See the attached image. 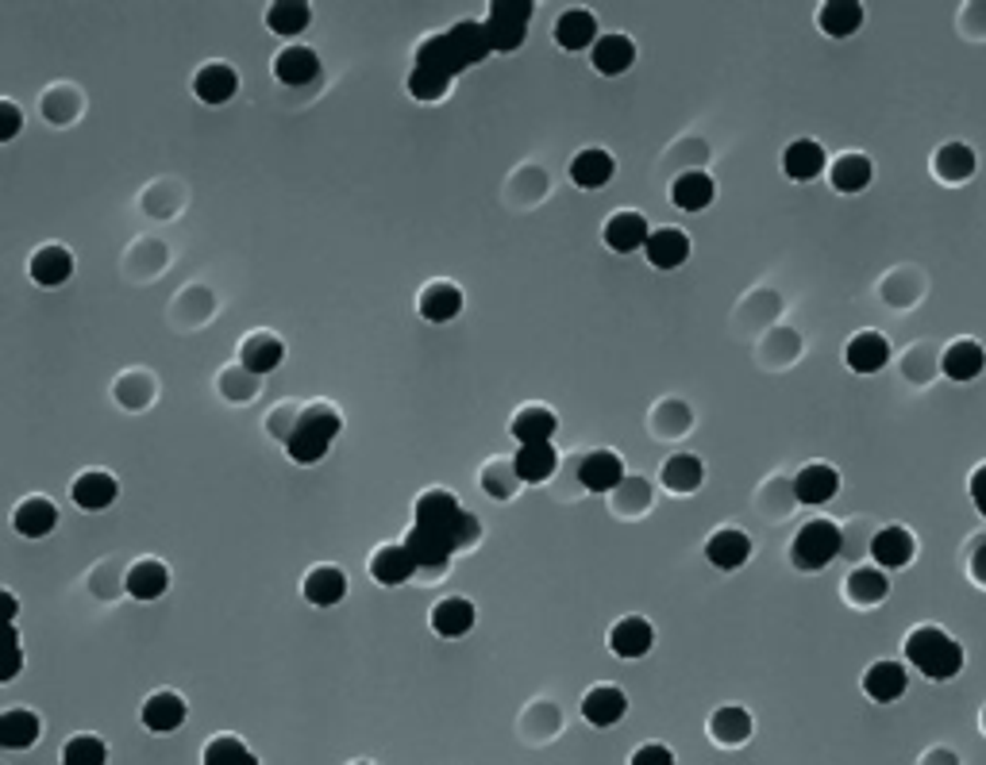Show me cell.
Segmentation results:
<instances>
[{
	"label": "cell",
	"mask_w": 986,
	"mask_h": 765,
	"mask_svg": "<svg viewBox=\"0 0 986 765\" xmlns=\"http://www.w3.org/2000/svg\"><path fill=\"white\" fill-rule=\"evenodd\" d=\"M590 62L598 73L616 78V73H624L632 62H636V43H632L628 35H601L590 50Z\"/></svg>",
	"instance_id": "obj_23"
},
{
	"label": "cell",
	"mask_w": 986,
	"mask_h": 765,
	"mask_svg": "<svg viewBox=\"0 0 986 765\" xmlns=\"http://www.w3.org/2000/svg\"><path fill=\"white\" fill-rule=\"evenodd\" d=\"M840 492V473L832 466H805L802 473L794 477V496L802 504H829Z\"/></svg>",
	"instance_id": "obj_24"
},
{
	"label": "cell",
	"mask_w": 986,
	"mask_h": 765,
	"mask_svg": "<svg viewBox=\"0 0 986 765\" xmlns=\"http://www.w3.org/2000/svg\"><path fill=\"white\" fill-rule=\"evenodd\" d=\"M185 716H190V704L182 700L178 693H155L147 704H143V727L155 734H170L178 731V727L185 723Z\"/></svg>",
	"instance_id": "obj_13"
},
{
	"label": "cell",
	"mask_w": 986,
	"mask_h": 765,
	"mask_svg": "<svg viewBox=\"0 0 986 765\" xmlns=\"http://www.w3.org/2000/svg\"><path fill=\"white\" fill-rule=\"evenodd\" d=\"M932 170H937V178L948 181V185H960V181H967L971 173H975V150L963 147V142H948V147H940L937 158H932Z\"/></svg>",
	"instance_id": "obj_42"
},
{
	"label": "cell",
	"mask_w": 986,
	"mask_h": 765,
	"mask_svg": "<svg viewBox=\"0 0 986 765\" xmlns=\"http://www.w3.org/2000/svg\"><path fill=\"white\" fill-rule=\"evenodd\" d=\"M536 12L532 0H494L486 12V35H489V50H517L529 35V20Z\"/></svg>",
	"instance_id": "obj_5"
},
{
	"label": "cell",
	"mask_w": 986,
	"mask_h": 765,
	"mask_svg": "<svg viewBox=\"0 0 986 765\" xmlns=\"http://www.w3.org/2000/svg\"><path fill=\"white\" fill-rule=\"evenodd\" d=\"M205 765H262L236 734H216L205 742Z\"/></svg>",
	"instance_id": "obj_45"
},
{
	"label": "cell",
	"mask_w": 986,
	"mask_h": 765,
	"mask_svg": "<svg viewBox=\"0 0 986 765\" xmlns=\"http://www.w3.org/2000/svg\"><path fill=\"white\" fill-rule=\"evenodd\" d=\"M451 78L440 70H432V66H412L409 73V93L417 96V101H440L443 93H447Z\"/></svg>",
	"instance_id": "obj_47"
},
{
	"label": "cell",
	"mask_w": 986,
	"mask_h": 765,
	"mask_svg": "<svg viewBox=\"0 0 986 765\" xmlns=\"http://www.w3.org/2000/svg\"><path fill=\"white\" fill-rule=\"evenodd\" d=\"M0 116H4V127H0V139L12 142L20 132V109L12 101H0Z\"/></svg>",
	"instance_id": "obj_49"
},
{
	"label": "cell",
	"mask_w": 986,
	"mask_h": 765,
	"mask_svg": "<svg viewBox=\"0 0 986 765\" xmlns=\"http://www.w3.org/2000/svg\"><path fill=\"white\" fill-rule=\"evenodd\" d=\"M598 20H593V12L586 9H567L559 20H555V43H559L563 50H593V43H598Z\"/></svg>",
	"instance_id": "obj_19"
},
{
	"label": "cell",
	"mask_w": 986,
	"mask_h": 765,
	"mask_svg": "<svg viewBox=\"0 0 986 765\" xmlns=\"http://www.w3.org/2000/svg\"><path fill=\"white\" fill-rule=\"evenodd\" d=\"M886 593H891V581H886V573L879 570V566L855 570L845 585V596L855 604V608H875V604L886 601Z\"/></svg>",
	"instance_id": "obj_37"
},
{
	"label": "cell",
	"mask_w": 986,
	"mask_h": 765,
	"mask_svg": "<svg viewBox=\"0 0 986 765\" xmlns=\"http://www.w3.org/2000/svg\"><path fill=\"white\" fill-rule=\"evenodd\" d=\"M644 254L655 270H679L682 262L690 259V235L679 231V227H659V231H651V239H647Z\"/></svg>",
	"instance_id": "obj_11"
},
{
	"label": "cell",
	"mask_w": 986,
	"mask_h": 765,
	"mask_svg": "<svg viewBox=\"0 0 986 765\" xmlns=\"http://www.w3.org/2000/svg\"><path fill=\"white\" fill-rule=\"evenodd\" d=\"M316 73H320V58H316L313 47H285L274 58V78L282 85H308V81H316Z\"/></svg>",
	"instance_id": "obj_30"
},
{
	"label": "cell",
	"mask_w": 986,
	"mask_h": 765,
	"mask_svg": "<svg viewBox=\"0 0 986 765\" xmlns=\"http://www.w3.org/2000/svg\"><path fill=\"white\" fill-rule=\"evenodd\" d=\"M624 711H628V696L613 685H598L582 696V716H586V723H593V727L621 723Z\"/></svg>",
	"instance_id": "obj_18"
},
{
	"label": "cell",
	"mask_w": 986,
	"mask_h": 765,
	"mask_svg": "<svg viewBox=\"0 0 986 765\" xmlns=\"http://www.w3.org/2000/svg\"><path fill=\"white\" fill-rule=\"evenodd\" d=\"M4 604H9V616L16 619V596H12V593H4Z\"/></svg>",
	"instance_id": "obj_53"
},
{
	"label": "cell",
	"mask_w": 986,
	"mask_h": 765,
	"mask_svg": "<svg viewBox=\"0 0 986 765\" xmlns=\"http://www.w3.org/2000/svg\"><path fill=\"white\" fill-rule=\"evenodd\" d=\"M474 627V604L463 601V596H447L432 608V631L440 639H463Z\"/></svg>",
	"instance_id": "obj_34"
},
{
	"label": "cell",
	"mask_w": 986,
	"mask_h": 765,
	"mask_svg": "<svg viewBox=\"0 0 986 765\" xmlns=\"http://www.w3.org/2000/svg\"><path fill=\"white\" fill-rule=\"evenodd\" d=\"M301 593L316 608H332V604H340L348 596V573L336 570V566H316V570H308Z\"/></svg>",
	"instance_id": "obj_17"
},
{
	"label": "cell",
	"mask_w": 986,
	"mask_h": 765,
	"mask_svg": "<svg viewBox=\"0 0 986 765\" xmlns=\"http://www.w3.org/2000/svg\"><path fill=\"white\" fill-rule=\"evenodd\" d=\"M817 24L832 39H848L863 27V4L860 0H825L817 12Z\"/></svg>",
	"instance_id": "obj_27"
},
{
	"label": "cell",
	"mask_w": 986,
	"mask_h": 765,
	"mask_svg": "<svg viewBox=\"0 0 986 765\" xmlns=\"http://www.w3.org/2000/svg\"><path fill=\"white\" fill-rule=\"evenodd\" d=\"M417 308L428 323H451L458 312H463V293H458V285H451V282H432L420 289Z\"/></svg>",
	"instance_id": "obj_20"
},
{
	"label": "cell",
	"mask_w": 986,
	"mask_h": 765,
	"mask_svg": "<svg viewBox=\"0 0 986 765\" xmlns=\"http://www.w3.org/2000/svg\"><path fill=\"white\" fill-rule=\"evenodd\" d=\"M613 173H616L613 155L601 147L578 150L575 162H570V181H575L578 189H605L609 181H613Z\"/></svg>",
	"instance_id": "obj_22"
},
{
	"label": "cell",
	"mask_w": 986,
	"mask_h": 765,
	"mask_svg": "<svg viewBox=\"0 0 986 765\" xmlns=\"http://www.w3.org/2000/svg\"><path fill=\"white\" fill-rule=\"evenodd\" d=\"M940 369H944V377H952V381H975V377L986 369V351L978 343H971V339H960V343H952L944 351Z\"/></svg>",
	"instance_id": "obj_32"
},
{
	"label": "cell",
	"mask_w": 986,
	"mask_h": 765,
	"mask_svg": "<svg viewBox=\"0 0 986 765\" xmlns=\"http://www.w3.org/2000/svg\"><path fill=\"white\" fill-rule=\"evenodd\" d=\"M702 477H705V469H702V461H698L694 454H675V458H667L664 469H659V481H664V489L682 492V496H687V492H694L698 484H702Z\"/></svg>",
	"instance_id": "obj_43"
},
{
	"label": "cell",
	"mask_w": 986,
	"mask_h": 765,
	"mask_svg": "<svg viewBox=\"0 0 986 765\" xmlns=\"http://www.w3.org/2000/svg\"><path fill=\"white\" fill-rule=\"evenodd\" d=\"M829 181L837 193H863L871 185V158L863 155H840L829 170Z\"/></svg>",
	"instance_id": "obj_44"
},
{
	"label": "cell",
	"mask_w": 986,
	"mask_h": 765,
	"mask_svg": "<svg viewBox=\"0 0 986 765\" xmlns=\"http://www.w3.org/2000/svg\"><path fill=\"white\" fill-rule=\"evenodd\" d=\"M463 516V504L447 489H428L417 500V524L420 527H451Z\"/></svg>",
	"instance_id": "obj_38"
},
{
	"label": "cell",
	"mask_w": 986,
	"mask_h": 765,
	"mask_svg": "<svg viewBox=\"0 0 986 765\" xmlns=\"http://www.w3.org/2000/svg\"><path fill=\"white\" fill-rule=\"evenodd\" d=\"M513 469H517V477H521V481L540 484V481H547L555 469H559V454H555L552 443L521 446V450H517V458H513Z\"/></svg>",
	"instance_id": "obj_36"
},
{
	"label": "cell",
	"mask_w": 986,
	"mask_h": 765,
	"mask_svg": "<svg viewBox=\"0 0 986 765\" xmlns=\"http://www.w3.org/2000/svg\"><path fill=\"white\" fill-rule=\"evenodd\" d=\"M713 196H717V185H713V178H710V173H702V170L679 173V178H675V185H671V201L679 204L682 212L710 208Z\"/></svg>",
	"instance_id": "obj_33"
},
{
	"label": "cell",
	"mask_w": 986,
	"mask_h": 765,
	"mask_svg": "<svg viewBox=\"0 0 986 765\" xmlns=\"http://www.w3.org/2000/svg\"><path fill=\"white\" fill-rule=\"evenodd\" d=\"M20 665H24V654H20V642H16V631H12V662H9V673H4V681H12L20 673Z\"/></svg>",
	"instance_id": "obj_52"
},
{
	"label": "cell",
	"mask_w": 986,
	"mask_h": 765,
	"mask_svg": "<svg viewBox=\"0 0 986 765\" xmlns=\"http://www.w3.org/2000/svg\"><path fill=\"white\" fill-rule=\"evenodd\" d=\"M971 500H975L978 516L986 519V466H978L975 473H971Z\"/></svg>",
	"instance_id": "obj_50"
},
{
	"label": "cell",
	"mask_w": 986,
	"mask_h": 765,
	"mask_svg": "<svg viewBox=\"0 0 986 765\" xmlns=\"http://www.w3.org/2000/svg\"><path fill=\"white\" fill-rule=\"evenodd\" d=\"M710 731L721 746H740V742L751 739V716L740 708V704H725V708L713 711Z\"/></svg>",
	"instance_id": "obj_40"
},
{
	"label": "cell",
	"mask_w": 986,
	"mask_h": 765,
	"mask_svg": "<svg viewBox=\"0 0 986 765\" xmlns=\"http://www.w3.org/2000/svg\"><path fill=\"white\" fill-rule=\"evenodd\" d=\"M417 558L409 555V547L405 543H389V547L374 550L371 558V573L378 585L394 589V585H405V581H412V573H417Z\"/></svg>",
	"instance_id": "obj_8"
},
{
	"label": "cell",
	"mask_w": 986,
	"mask_h": 765,
	"mask_svg": "<svg viewBox=\"0 0 986 765\" xmlns=\"http://www.w3.org/2000/svg\"><path fill=\"white\" fill-rule=\"evenodd\" d=\"M628 765H675V754L664 746V742H647V746H639L636 754H632Z\"/></svg>",
	"instance_id": "obj_48"
},
{
	"label": "cell",
	"mask_w": 986,
	"mask_h": 765,
	"mask_svg": "<svg viewBox=\"0 0 986 765\" xmlns=\"http://www.w3.org/2000/svg\"><path fill=\"white\" fill-rule=\"evenodd\" d=\"M983 731H986V708H983Z\"/></svg>",
	"instance_id": "obj_54"
},
{
	"label": "cell",
	"mask_w": 986,
	"mask_h": 765,
	"mask_svg": "<svg viewBox=\"0 0 986 765\" xmlns=\"http://www.w3.org/2000/svg\"><path fill=\"white\" fill-rule=\"evenodd\" d=\"M355 765H374V762H355Z\"/></svg>",
	"instance_id": "obj_55"
},
{
	"label": "cell",
	"mask_w": 986,
	"mask_h": 765,
	"mask_svg": "<svg viewBox=\"0 0 986 765\" xmlns=\"http://www.w3.org/2000/svg\"><path fill=\"white\" fill-rule=\"evenodd\" d=\"M705 558H710V566H717V570H740V566L751 558V539L744 532H736V527H725V532L710 535Z\"/></svg>",
	"instance_id": "obj_25"
},
{
	"label": "cell",
	"mask_w": 986,
	"mask_h": 765,
	"mask_svg": "<svg viewBox=\"0 0 986 765\" xmlns=\"http://www.w3.org/2000/svg\"><path fill=\"white\" fill-rule=\"evenodd\" d=\"M308 24H313V9H308L305 0H277V4L267 9V27L274 35H285V39L301 35Z\"/></svg>",
	"instance_id": "obj_41"
},
{
	"label": "cell",
	"mask_w": 986,
	"mask_h": 765,
	"mask_svg": "<svg viewBox=\"0 0 986 765\" xmlns=\"http://www.w3.org/2000/svg\"><path fill=\"white\" fill-rule=\"evenodd\" d=\"M116 496H120L116 477L104 473V469H86V473L70 484V500L81 507V512H104V507L116 504Z\"/></svg>",
	"instance_id": "obj_6"
},
{
	"label": "cell",
	"mask_w": 986,
	"mask_h": 765,
	"mask_svg": "<svg viewBox=\"0 0 986 765\" xmlns=\"http://www.w3.org/2000/svg\"><path fill=\"white\" fill-rule=\"evenodd\" d=\"M917 555V543L906 527H883V532L871 539V558H875L879 570H902L909 566Z\"/></svg>",
	"instance_id": "obj_10"
},
{
	"label": "cell",
	"mask_w": 986,
	"mask_h": 765,
	"mask_svg": "<svg viewBox=\"0 0 986 765\" xmlns=\"http://www.w3.org/2000/svg\"><path fill=\"white\" fill-rule=\"evenodd\" d=\"M825 165H829L825 147L813 139H794L786 150H782V170H786L790 181H813Z\"/></svg>",
	"instance_id": "obj_26"
},
{
	"label": "cell",
	"mask_w": 986,
	"mask_h": 765,
	"mask_svg": "<svg viewBox=\"0 0 986 765\" xmlns=\"http://www.w3.org/2000/svg\"><path fill=\"white\" fill-rule=\"evenodd\" d=\"M655 647V627L647 624L644 616H624L621 624H613V631H609V650H613L616 658H644L647 650Z\"/></svg>",
	"instance_id": "obj_9"
},
{
	"label": "cell",
	"mask_w": 986,
	"mask_h": 765,
	"mask_svg": "<svg viewBox=\"0 0 986 765\" xmlns=\"http://www.w3.org/2000/svg\"><path fill=\"white\" fill-rule=\"evenodd\" d=\"M73 277V254L66 247H43L32 259V282L43 285V289H58Z\"/></svg>",
	"instance_id": "obj_29"
},
{
	"label": "cell",
	"mask_w": 986,
	"mask_h": 765,
	"mask_svg": "<svg viewBox=\"0 0 986 765\" xmlns=\"http://www.w3.org/2000/svg\"><path fill=\"white\" fill-rule=\"evenodd\" d=\"M193 93L205 104H228L239 93V73L228 62H208L193 78Z\"/></svg>",
	"instance_id": "obj_16"
},
{
	"label": "cell",
	"mask_w": 986,
	"mask_h": 765,
	"mask_svg": "<svg viewBox=\"0 0 986 765\" xmlns=\"http://www.w3.org/2000/svg\"><path fill=\"white\" fill-rule=\"evenodd\" d=\"M285 358V346L277 335H270V331H259V335H251L243 343V351H239V362H243L247 374H270V369H277Z\"/></svg>",
	"instance_id": "obj_35"
},
{
	"label": "cell",
	"mask_w": 986,
	"mask_h": 765,
	"mask_svg": "<svg viewBox=\"0 0 986 765\" xmlns=\"http://www.w3.org/2000/svg\"><path fill=\"white\" fill-rule=\"evenodd\" d=\"M848 358V369L852 374H879V369L891 362V343H886V335H879V331H860V335L848 343L845 351Z\"/></svg>",
	"instance_id": "obj_12"
},
{
	"label": "cell",
	"mask_w": 986,
	"mask_h": 765,
	"mask_svg": "<svg viewBox=\"0 0 986 765\" xmlns=\"http://www.w3.org/2000/svg\"><path fill=\"white\" fill-rule=\"evenodd\" d=\"M906 658L917 673H925L929 681H952L963 670V650L940 627H917L906 639Z\"/></svg>",
	"instance_id": "obj_3"
},
{
	"label": "cell",
	"mask_w": 986,
	"mask_h": 765,
	"mask_svg": "<svg viewBox=\"0 0 986 765\" xmlns=\"http://www.w3.org/2000/svg\"><path fill=\"white\" fill-rule=\"evenodd\" d=\"M343 420L336 408L328 404H313V408H301L293 415V427L285 431V450L297 466H316L324 454L332 450V443L340 438Z\"/></svg>",
	"instance_id": "obj_2"
},
{
	"label": "cell",
	"mask_w": 986,
	"mask_h": 765,
	"mask_svg": "<svg viewBox=\"0 0 986 765\" xmlns=\"http://www.w3.org/2000/svg\"><path fill=\"white\" fill-rule=\"evenodd\" d=\"M906 685H909V673L902 662H875L868 673H863V693L879 704L902 700V696H906Z\"/></svg>",
	"instance_id": "obj_14"
},
{
	"label": "cell",
	"mask_w": 986,
	"mask_h": 765,
	"mask_svg": "<svg viewBox=\"0 0 986 765\" xmlns=\"http://www.w3.org/2000/svg\"><path fill=\"white\" fill-rule=\"evenodd\" d=\"M509 431H513V438H517V443H521V446L552 443L555 431H559V420H555L552 408H544V404H529V408H521V412L513 415Z\"/></svg>",
	"instance_id": "obj_21"
},
{
	"label": "cell",
	"mask_w": 986,
	"mask_h": 765,
	"mask_svg": "<svg viewBox=\"0 0 986 765\" xmlns=\"http://www.w3.org/2000/svg\"><path fill=\"white\" fill-rule=\"evenodd\" d=\"M971 573H975L978 585H986V543H978V550L971 555Z\"/></svg>",
	"instance_id": "obj_51"
},
{
	"label": "cell",
	"mask_w": 986,
	"mask_h": 765,
	"mask_svg": "<svg viewBox=\"0 0 986 765\" xmlns=\"http://www.w3.org/2000/svg\"><path fill=\"white\" fill-rule=\"evenodd\" d=\"M39 716L27 708H9L4 716H0V742L9 750H27L39 742Z\"/></svg>",
	"instance_id": "obj_39"
},
{
	"label": "cell",
	"mask_w": 986,
	"mask_h": 765,
	"mask_svg": "<svg viewBox=\"0 0 986 765\" xmlns=\"http://www.w3.org/2000/svg\"><path fill=\"white\" fill-rule=\"evenodd\" d=\"M109 762V746L97 734H73L63 750V765H104Z\"/></svg>",
	"instance_id": "obj_46"
},
{
	"label": "cell",
	"mask_w": 986,
	"mask_h": 765,
	"mask_svg": "<svg viewBox=\"0 0 986 765\" xmlns=\"http://www.w3.org/2000/svg\"><path fill=\"white\" fill-rule=\"evenodd\" d=\"M124 585L135 601H158V596L170 589V570L162 562H155V558H143V562H135L132 570H127Z\"/></svg>",
	"instance_id": "obj_31"
},
{
	"label": "cell",
	"mask_w": 986,
	"mask_h": 765,
	"mask_svg": "<svg viewBox=\"0 0 986 765\" xmlns=\"http://www.w3.org/2000/svg\"><path fill=\"white\" fill-rule=\"evenodd\" d=\"M486 55H489L486 24L463 20V24H455L451 32L432 35V39L420 43V47H417V66H432V70H440V73H447V78H455V73L471 70V66H478Z\"/></svg>",
	"instance_id": "obj_1"
},
{
	"label": "cell",
	"mask_w": 986,
	"mask_h": 765,
	"mask_svg": "<svg viewBox=\"0 0 986 765\" xmlns=\"http://www.w3.org/2000/svg\"><path fill=\"white\" fill-rule=\"evenodd\" d=\"M578 481L586 484L590 492H613L624 484V461L621 454L613 450H593L582 458V466H578Z\"/></svg>",
	"instance_id": "obj_7"
},
{
	"label": "cell",
	"mask_w": 986,
	"mask_h": 765,
	"mask_svg": "<svg viewBox=\"0 0 986 765\" xmlns=\"http://www.w3.org/2000/svg\"><path fill=\"white\" fill-rule=\"evenodd\" d=\"M845 550V535L832 519H809L790 543V562L802 573H817Z\"/></svg>",
	"instance_id": "obj_4"
},
{
	"label": "cell",
	"mask_w": 986,
	"mask_h": 765,
	"mask_svg": "<svg viewBox=\"0 0 986 765\" xmlns=\"http://www.w3.org/2000/svg\"><path fill=\"white\" fill-rule=\"evenodd\" d=\"M651 231H647V219L639 212H616L605 224V247L616 250V254H632V250H644Z\"/></svg>",
	"instance_id": "obj_15"
},
{
	"label": "cell",
	"mask_w": 986,
	"mask_h": 765,
	"mask_svg": "<svg viewBox=\"0 0 986 765\" xmlns=\"http://www.w3.org/2000/svg\"><path fill=\"white\" fill-rule=\"evenodd\" d=\"M12 524H16V532L27 535V539H43V535L55 532L58 507L50 504L47 496H27V500H20V507L12 512Z\"/></svg>",
	"instance_id": "obj_28"
}]
</instances>
